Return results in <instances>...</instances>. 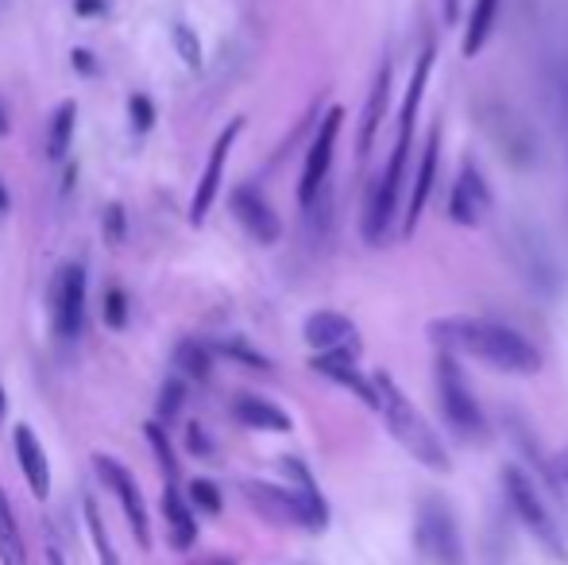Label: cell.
Returning <instances> with one entry per match:
<instances>
[{
  "mask_svg": "<svg viewBox=\"0 0 568 565\" xmlns=\"http://www.w3.org/2000/svg\"><path fill=\"white\" fill-rule=\"evenodd\" d=\"M429 341L442 353H464L491 364L495 372L510 376H534L541 369V353L518 330L491 317H437L429 322Z\"/></svg>",
  "mask_w": 568,
  "mask_h": 565,
  "instance_id": "obj_1",
  "label": "cell"
},
{
  "mask_svg": "<svg viewBox=\"0 0 568 565\" xmlns=\"http://www.w3.org/2000/svg\"><path fill=\"white\" fill-rule=\"evenodd\" d=\"M372 380H375V411L383 415L390 437H395V442L403 445L414 461H422L426 468H434V473H449L453 468L449 450H445L442 434L429 426V418L422 415V411L414 407L403 392H398V384L387 376V372H379V376H372Z\"/></svg>",
  "mask_w": 568,
  "mask_h": 565,
  "instance_id": "obj_2",
  "label": "cell"
},
{
  "mask_svg": "<svg viewBox=\"0 0 568 565\" xmlns=\"http://www.w3.org/2000/svg\"><path fill=\"white\" fill-rule=\"evenodd\" d=\"M434 384H437L442 415H445V423L456 430V437H464V442H471V445H484L487 437H491V430H487L484 407H479L476 392L468 387V380H464L453 353H437Z\"/></svg>",
  "mask_w": 568,
  "mask_h": 565,
  "instance_id": "obj_3",
  "label": "cell"
},
{
  "mask_svg": "<svg viewBox=\"0 0 568 565\" xmlns=\"http://www.w3.org/2000/svg\"><path fill=\"white\" fill-rule=\"evenodd\" d=\"M503 496H507L510 512L523 519V527L538 538L541 551H549L557 562H568L561 523H557V515L549 512V504L541 500L538 481H534L530 473H523L518 465H507V468H503Z\"/></svg>",
  "mask_w": 568,
  "mask_h": 565,
  "instance_id": "obj_4",
  "label": "cell"
},
{
  "mask_svg": "<svg viewBox=\"0 0 568 565\" xmlns=\"http://www.w3.org/2000/svg\"><path fill=\"white\" fill-rule=\"evenodd\" d=\"M244 500L263 519L278 523V527L325 531V523H329V507H325L322 492H298V488H278V484L247 481Z\"/></svg>",
  "mask_w": 568,
  "mask_h": 565,
  "instance_id": "obj_5",
  "label": "cell"
},
{
  "mask_svg": "<svg viewBox=\"0 0 568 565\" xmlns=\"http://www.w3.org/2000/svg\"><path fill=\"white\" fill-rule=\"evenodd\" d=\"M410 137H414V129H398L395 151H390V159H387V171L375 179L372 194H367V205H364V241L367 244L387 241V229H390V221H395V213H398V190H403V179H406Z\"/></svg>",
  "mask_w": 568,
  "mask_h": 565,
  "instance_id": "obj_6",
  "label": "cell"
},
{
  "mask_svg": "<svg viewBox=\"0 0 568 565\" xmlns=\"http://www.w3.org/2000/svg\"><path fill=\"white\" fill-rule=\"evenodd\" d=\"M414 543H418L422 558L434 565H464V538L456 512L449 500L426 496L418 504V519H414Z\"/></svg>",
  "mask_w": 568,
  "mask_h": 565,
  "instance_id": "obj_7",
  "label": "cell"
},
{
  "mask_svg": "<svg viewBox=\"0 0 568 565\" xmlns=\"http://www.w3.org/2000/svg\"><path fill=\"white\" fill-rule=\"evenodd\" d=\"M479 117H484V132L515 167H530L538 159V137H534L530 121H523L515 109L499 105V101H487L479 109Z\"/></svg>",
  "mask_w": 568,
  "mask_h": 565,
  "instance_id": "obj_8",
  "label": "cell"
},
{
  "mask_svg": "<svg viewBox=\"0 0 568 565\" xmlns=\"http://www.w3.org/2000/svg\"><path fill=\"white\" fill-rule=\"evenodd\" d=\"M93 468H98V476L109 484V488H113V496L120 500V507H124V519H128V527H132V538L140 546H151L148 500H143L135 476L128 473V465H120L116 457H105V453H98V457H93Z\"/></svg>",
  "mask_w": 568,
  "mask_h": 565,
  "instance_id": "obj_9",
  "label": "cell"
},
{
  "mask_svg": "<svg viewBox=\"0 0 568 565\" xmlns=\"http://www.w3.org/2000/svg\"><path fill=\"white\" fill-rule=\"evenodd\" d=\"M85 268L82 264H67L54 280V291H51V314H54V330L59 337L74 341L85 325Z\"/></svg>",
  "mask_w": 568,
  "mask_h": 565,
  "instance_id": "obj_10",
  "label": "cell"
},
{
  "mask_svg": "<svg viewBox=\"0 0 568 565\" xmlns=\"http://www.w3.org/2000/svg\"><path fill=\"white\" fill-rule=\"evenodd\" d=\"M341 121L344 113L337 105L325 113L322 129H317L314 143H310V155H306V167H302V182H298V202L302 205H314L317 194H322L325 179H329V163H333V148H337V137H341Z\"/></svg>",
  "mask_w": 568,
  "mask_h": 565,
  "instance_id": "obj_11",
  "label": "cell"
},
{
  "mask_svg": "<svg viewBox=\"0 0 568 565\" xmlns=\"http://www.w3.org/2000/svg\"><path fill=\"white\" fill-rule=\"evenodd\" d=\"M491 205H495L491 186H487V179L479 174V167L464 163L460 174H456V182H453V194H449V218L464 229H476L487 221Z\"/></svg>",
  "mask_w": 568,
  "mask_h": 565,
  "instance_id": "obj_12",
  "label": "cell"
},
{
  "mask_svg": "<svg viewBox=\"0 0 568 565\" xmlns=\"http://www.w3.org/2000/svg\"><path fill=\"white\" fill-rule=\"evenodd\" d=\"M229 210H232V218L247 229V236H252L255 244H275L278 236H283V221H278V213L271 210L267 198H263L255 186H247V182L232 190Z\"/></svg>",
  "mask_w": 568,
  "mask_h": 565,
  "instance_id": "obj_13",
  "label": "cell"
},
{
  "mask_svg": "<svg viewBox=\"0 0 568 565\" xmlns=\"http://www.w3.org/2000/svg\"><path fill=\"white\" fill-rule=\"evenodd\" d=\"M240 132H244V117H236V121H229V124H225V132H221L217 143H213L210 163H205L202 182H197V190H194V205H190V221H194V225H202L205 213H210V205H213V198H217L221 179H225L229 151H232V143H236Z\"/></svg>",
  "mask_w": 568,
  "mask_h": 565,
  "instance_id": "obj_14",
  "label": "cell"
},
{
  "mask_svg": "<svg viewBox=\"0 0 568 565\" xmlns=\"http://www.w3.org/2000/svg\"><path fill=\"white\" fill-rule=\"evenodd\" d=\"M302 337H306V345L317 349V353H337V349L359 353L356 322L337 314V310H317V314H310L306 325H302Z\"/></svg>",
  "mask_w": 568,
  "mask_h": 565,
  "instance_id": "obj_15",
  "label": "cell"
},
{
  "mask_svg": "<svg viewBox=\"0 0 568 565\" xmlns=\"http://www.w3.org/2000/svg\"><path fill=\"white\" fill-rule=\"evenodd\" d=\"M310 369H314L317 376L333 380V384L348 387L352 395H359V400H364L367 407L375 411V380H367L364 372L356 369V353H352V349H337V353H317L314 361H310Z\"/></svg>",
  "mask_w": 568,
  "mask_h": 565,
  "instance_id": "obj_16",
  "label": "cell"
},
{
  "mask_svg": "<svg viewBox=\"0 0 568 565\" xmlns=\"http://www.w3.org/2000/svg\"><path fill=\"white\" fill-rule=\"evenodd\" d=\"M12 442H16V461H20L23 481H28L31 496L47 500V496H51V465H47V453H43V445H39L36 430L16 426Z\"/></svg>",
  "mask_w": 568,
  "mask_h": 565,
  "instance_id": "obj_17",
  "label": "cell"
},
{
  "mask_svg": "<svg viewBox=\"0 0 568 565\" xmlns=\"http://www.w3.org/2000/svg\"><path fill=\"white\" fill-rule=\"evenodd\" d=\"M437 148H442V129L429 132L426 148H422V159H418V174H414V190H410V210H406V221H403V233L410 236L418 229V218L429 202V190L437 182Z\"/></svg>",
  "mask_w": 568,
  "mask_h": 565,
  "instance_id": "obj_18",
  "label": "cell"
},
{
  "mask_svg": "<svg viewBox=\"0 0 568 565\" xmlns=\"http://www.w3.org/2000/svg\"><path fill=\"white\" fill-rule=\"evenodd\" d=\"M387 101H390V62H383L375 70V82H372V93H367V105H364V117H359V137H356V155L364 159L375 143V132H379L383 117H387Z\"/></svg>",
  "mask_w": 568,
  "mask_h": 565,
  "instance_id": "obj_19",
  "label": "cell"
},
{
  "mask_svg": "<svg viewBox=\"0 0 568 565\" xmlns=\"http://www.w3.org/2000/svg\"><path fill=\"white\" fill-rule=\"evenodd\" d=\"M232 415H236L244 426L271 430V434H286V430L294 426L283 407H275L271 400H260V395H240V400L232 403Z\"/></svg>",
  "mask_w": 568,
  "mask_h": 565,
  "instance_id": "obj_20",
  "label": "cell"
},
{
  "mask_svg": "<svg viewBox=\"0 0 568 565\" xmlns=\"http://www.w3.org/2000/svg\"><path fill=\"white\" fill-rule=\"evenodd\" d=\"M163 515H166V527H171V546L174 551H190L197 538V523L194 512H190V500H182L174 484H166L163 492Z\"/></svg>",
  "mask_w": 568,
  "mask_h": 565,
  "instance_id": "obj_21",
  "label": "cell"
},
{
  "mask_svg": "<svg viewBox=\"0 0 568 565\" xmlns=\"http://www.w3.org/2000/svg\"><path fill=\"white\" fill-rule=\"evenodd\" d=\"M495 16H499V0H476L471 4V16H468V31H464V59H471V54H479L487 47V39H491V28H495Z\"/></svg>",
  "mask_w": 568,
  "mask_h": 565,
  "instance_id": "obj_22",
  "label": "cell"
},
{
  "mask_svg": "<svg viewBox=\"0 0 568 565\" xmlns=\"http://www.w3.org/2000/svg\"><path fill=\"white\" fill-rule=\"evenodd\" d=\"M0 562L4 565H28V551H23V535L16 527L12 504H8L4 488H0Z\"/></svg>",
  "mask_w": 568,
  "mask_h": 565,
  "instance_id": "obj_23",
  "label": "cell"
},
{
  "mask_svg": "<svg viewBox=\"0 0 568 565\" xmlns=\"http://www.w3.org/2000/svg\"><path fill=\"white\" fill-rule=\"evenodd\" d=\"M74 117H78V105L74 101H62L51 117V140H47V151L51 159H62L70 151V137H74Z\"/></svg>",
  "mask_w": 568,
  "mask_h": 565,
  "instance_id": "obj_24",
  "label": "cell"
},
{
  "mask_svg": "<svg viewBox=\"0 0 568 565\" xmlns=\"http://www.w3.org/2000/svg\"><path fill=\"white\" fill-rule=\"evenodd\" d=\"M174 364H179V369L186 372L190 380H210V372H213L210 349L197 345L194 337L179 341V349H174Z\"/></svg>",
  "mask_w": 568,
  "mask_h": 565,
  "instance_id": "obj_25",
  "label": "cell"
},
{
  "mask_svg": "<svg viewBox=\"0 0 568 565\" xmlns=\"http://www.w3.org/2000/svg\"><path fill=\"white\" fill-rule=\"evenodd\" d=\"M174 47H179V54H182V62H186L190 70H197L202 67V43H197V36H194V28L190 23H174Z\"/></svg>",
  "mask_w": 568,
  "mask_h": 565,
  "instance_id": "obj_26",
  "label": "cell"
},
{
  "mask_svg": "<svg viewBox=\"0 0 568 565\" xmlns=\"http://www.w3.org/2000/svg\"><path fill=\"white\" fill-rule=\"evenodd\" d=\"M143 434H148V442H151V450H155L159 465H163L166 481L174 484V453H171V437L163 434V426H159V423H148V426H143Z\"/></svg>",
  "mask_w": 568,
  "mask_h": 565,
  "instance_id": "obj_27",
  "label": "cell"
},
{
  "mask_svg": "<svg viewBox=\"0 0 568 565\" xmlns=\"http://www.w3.org/2000/svg\"><path fill=\"white\" fill-rule=\"evenodd\" d=\"M85 519H90L93 546H98V558H101V565H120L116 551H113V546H109V538H105V527H101V515H98V507H93V500H85Z\"/></svg>",
  "mask_w": 568,
  "mask_h": 565,
  "instance_id": "obj_28",
  "label": "cell"
},
{
  "mask_svg": "<svg viewBox=\"0 0 568 565\" xmlns=\"http://www.w3.org/2000/svg\"><path fill=\"white\" fill-rule=\"evenodd\" d=\"M221 353H225V356H232V361H240V364H247V369H260V372H267L271 369V361H267V356H263V353H255V349L252 345H244V341H221Z\"/></svg>",
  "mask_w": 568,
  "mask_h": 565,
  "instance_id": "obj_29",
  "label": "cell"
},
{
  "mask_svg": "<svg viewBox=\"0 0 568 565\" xmlns=\"http://www.w3.org/2000/svg\"><path fill=\"white\" fill-rule=\"evenodd\" d=\"M190 504L210 515H221V488L213 481H190Z\"/></svg>",
  "mask_w": 568,
  "mask_h": 565,
  "instance_id": "obj_30",
  "label": "cell"
},
{
  "mask_svg": "<svg viewBox=\"0 0 568 565\" xmlns=\"http://www.w3.org/2000/svg\"><path fill=\"white\" fill-rule=\"evenodd\" d=\"M182 403H186V384L182 380H166L163 384V395H159V418H174L182 411Z\"/></svg>",
  "mask_w": 568,
  "mask_h": 565,
  "instance_id": "obj_31",
  "label": "cell"
},
{
  "mask_svg": "<svg viewBox=\"0 0 568 565\" xmlns=\"http://www.w3.org/2000/svg\"><path fill=\"white\" fill-rule=\"evenodd\" d=\"M105 322H109V330H124L128 325V294L120 291V286H113V291L105 294Z\"/></svg>",
  "mask_w": 568,
  "mask_h": 565,
  "instance_id": "obj_32",
  "label": "cell"
},
{
  "mask_svg": "<svg viewBox=\"0 0 568 565\" xmlns=\"http://www.w3.org/2000/svg\"><path fill=\"white\" fill-rule=\"evenodd\" d=\"M128 113H132V124H135V132H148L151 124H155V105H151L143 93H135L132 101H128Z\"/></svg>",
  "mask_w": 568,
  "mask_h": 565,
  "instance_id": "obj_33",
  "label": "cell"
},
{
  "mask_svg": "<svg viewBox=\"0 0 568 565\" xmlns=\"http://www.w3.org/2000/svg\"><path fill=\"white\" fill-rule=\"evenodd\" d=\"M105 236L113 244L124 241V210H120V205H113V210L105 213Z\"/></svg>",
  "mask_w": 568,
  "mask_h": 565,
  "instance_id": "obj_34",
  "label": "cell"
},
{
  "mask_svg": "<svg viewBox=\"0 0 568 565\" xmlns=\"http://www.w3.org/2000/svg\"><path fill=\"white\" fill-rule=\"evenodd\" d=\"M190 450H194V453H210L213 450V445H205L202 426H190Z\"/></svg>",
  "mask_w": 568,
  "mask_h": 565,
  "instance_id": "obj_35",
  "label": "cell"
},
{
  "mask_svg": "<svg viewBox=\"0 0 568 565\" xmlns=\"http://www.w3.org/2000/svg\"><path fill=\"white\" fill-rule=\"evenodd\" d=\"M78 12L82 16H98V12H105V0H78Z\"/></svg>",
  "mask_w": 568,
  "mask_h": 565,
  "instance_id": "obj_36",
  "label": "cell"
},
{
  "mask_svg": "<svg viewBox=\"0 0 568 565\" xmlns=\"http://www.w3.org/2000/svg\"><path fill=\"white\" fill-rule=\"evenodd\" d=\"M74 67L82 70V74H93V54L90 51H74Z\"/></svg>",
  "mask_w": 568,
  "mask_h": 565,
  "instance_id": "obj_37",
  "label": "cell"
},
{
  "mask_svg": "<svg viewBox=\"0 0 568 565\" xmlns=\"http://www.w3.org/2000/svg\"><path fill=\"white\" fill-rule=\"evenodd\" d=\"M456 16H460V0H445V20H456Z\"/></svg>",
  "mask_w": 568,
  "mask_h": 565,
  "instance_id": "obj_38",
  "label": "cell"
},
{
  "mask_svg": "<svg viewBox=\"0 0 568 565\" xmlns=\"http://www.w3.org/2000/svg\"><path fill=\"white\" fill-rule=\"evenodd\" d=\"M8 210V190H4V182H0V213Z\"/></svg>",
  "mask_w": 568,
  "mask_h": 565,
  "instance_id": "obj_39",
  "label": "cell"
},
{
  "mask_svg": "<svg viewBox=\"0 0 568 565\" xmlns=\"http://www.w3.org/2000/svg\"><path fill=\"white\" fill-rule=\"evenodd\" d=\"M47 562H51V565H62V554H59V551H51V554H47Z\"/></svg>",
  "mask_w": 568,
  "mask_h": 565,
  "instance_id": "obj_40",
  "label": "cell"
},
{
  "mask_svg": "<svg viewBox=\"0 0 568 565\" xmlns=\"http://www.w3.org/2000/svg\"><path fill=\"white\" fill-rule=\"evenodd\" d=\"M8 132V121H4V109H0V137Z\"/></svg>",
  "mask_w": 568,
  "mask_h": 565,
  "instance_id": "obj_41",
  "label": "cell"
},
{
  "mask_svg": "<svg viewBox=\"0 0 568 565\" xmlns=\"http://www.w3.org/2000/svg\"><path fill=\"white\" fill-rule=\"evenodd\" d=\"M0 418H4V387H0Z\"/></svg>",
  "mask_w": 568,
  "mask_h": 565,
  "instance_id": "obj_42",
  "label": "cell"
}]
</instances>
